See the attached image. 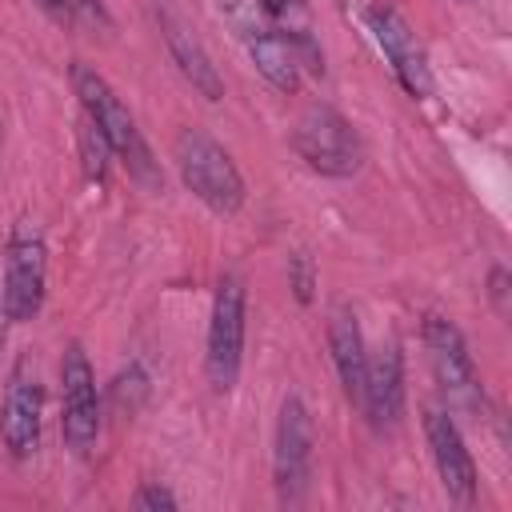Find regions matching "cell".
<instances>
[{"label": "cell", "instance_id": "cell-4", "mask_svg": "<svg viewBox=\"0 0 512 512\" xmlns=\"http://www.w3.org/2000/svg\"><path fill=\"white\" fill-rule=\"evenodd\" d=\"M244 280L240 276H220L216 296H212V316H208V348H204V372L216 392H232L240 380L244 364Z\"/></svg>", "mask_w": 512, "mask_h": 512}, {"label": "cell", "instance_id": "cell-10", "mask_svg": "<svg viewBox=\"0 0 512 512\" xmlns=\"http://www.w3.org/2000/svg\"><path fill=\"white\" fill-rule=\"evenodd\" d=\"M44 428V384L28 360H20L8 376L4 404H0V440L12 460H32L40 448Z\"/></svg>", "mask_w": 512, "mask_h": 512}, {"label": "cell", "instance_id": "cell-19", "mask_svg": "<svg viewBox=\"0 0 512 512\" xmlns=\"http://www.w3.org/2000/svg\"><path fill=\"white\" fill-rule=\"evenodd\" d=\"M292 272H296V276H292L296 296L308 304V300H312V272H308V260H304V256H296V260H292Z\"/></svg>", "mask_w": 512, "mask_h": 512}, {"label": "cell", "instance_id": "cell-14", "mask_svg": "<svg viewBox=\"0 0 512 512\" xmlns=\"http://www.w3.org/2000/svg\"><path fill=\"white\" fill-rule=\"evenodd\" d=\"M156 24H160V36H164V44H168L176 68L184 72V80H188L204 100H220V96H224V80H220L212 56H208L204 44L184 28V20H180L172 8H164L160 0H156Z\"/></svg>", "mask_w": 512, "mask_h": 512}, {"label": "cell", "instance_id": "cell-7", "mask_svg": "<svg viewBox=\"0 0 512 512\" xmlns=\"http://www.w3.org/2000/svg\"><path fill=\"white\" fill-rule=\"evenodd\" d=\"M60 436L64 444L84 456L92 452L100 436V396H96V372L88 364V352L72 340L60 356Z\"/></svg>", "mask_w": 512, "mask_h": 512}, {"label": "cell", "instance_id": "cell-12", "mask_svg": "<svg viewBox=\"0 0 512 512\" xmlns=\"http://www.w3.org/2000/svg\"><path fill=\"white\" fill-rule=\"evenodd\" d=\"M424 440H428V452H432L444 492L452 500L468 504L476 496V464H472V452H468L456 420L444 408H424Z\"/></svg>", "mask_w": 512, "mask_h": 512}, {"label": "cell", "instance_id": "cell-5", "mask_svg": "<svg viewBox=\"0 0 512 512\" xmlns=\"http://www.w3.org/2000/svg\"><path fill=\"white\" fill-rule=\"evenodd\" d=\"M424 352H428L432 380H436L440 396L448 400V408H456V412H480L484 388H480L472 352L464 344V332L448 316H428L424 320Z\"/></svg>", "mask_w": 512, "mask_h": 512}, {"label": "cell", "instance_id": "cell-15", "mask_svg": "<svg viewBox=\"0 0 512 512\" xmlns=\"http://www.w3.org/2000/svg\"><path fill=\"white\" fill-rule=\"evenodd\" d=\"M328 348H332V364H336V376H340L344 396H348L352 404H360L364 368H368V348H364L356 312H348V308H336V312H332V320H328Z\"/></svg>", "mask_w": 512, "mask_h": 512}, {"label": "cell", "instance_id": "cell-1", "mask_svg": "<svg viewBox=\"0 0 512 512\" xmlns=\"http://www.w3.org/2000/svg\"><path fill=\"white\" fill-rule=\"evenodd\" d=\"M72 88H76V96H80L84 116L96 124V132L104 136V144L112 148V156L128 168V176H132L136 184H144L148 192H160V188H164V172H160V164H156V156H152V148H148V140H144L136 116H132L128 104L116 96V88H112L96 68H88L84 60L72 64Z\"/></svg>", "mask_w": 512, "mask_h": 512}, {"label": "cell", "instance_id": "cell-11", "mask_svg": "<svg viewBox=\"0 0 512 512\" xmlns=\"http://www.w3.org/2000/svg\"><path fill=\"white\" fill-rule=\"evenodd\" d=\"M228 16H232L236 36H240L248 60L256 64V72H260L272 88L296 92L300 80H304V68H300V56H296L292 40H288L280 28H272V24H256V12H240L236 4H228Z\"/></svg>", "mask_w": 512, "mask_h": 512}, {"label": "cell", "instance_id": "cell-6", "mask_svg": "<svg viewBox=\"0 0 512 512\" xmlns=\"http://www.w3.org/2000/svg\"><path fill=\"white\" fill-rule=\"evenodd\" d=\"M364 24H368L376 48L384 52V60L392 64V76L400 80V88L412 100H424L432 92V64H428V52H424L420 36L412 32V24L388 0H372L364 8Z\"/></svg>", "mask_w": 512, "mask_h": 512}, {"label": "cell", "instance_id": "cell-16", "mask_svg": "<svg viewBox=\"0 0 512 512\" xmlns=\"http://www.w3.org/2000/svg\"><path fill=\"white\" fill-rule=\"evenodd\" d=\"M48 20H56L60 28H72L80 36H108L116 32L112 12L104 8V0H32Z\"/></svg>", "mask_w": 512, "mask_h": 512}, {"label": "cell", "instance_id": "cell-21", "mask_svg": "<svg viewBox=\"0 0 512 512\" xmlns=\"http://www.w3.org/2000/svg\"><path fill=\"white\" fill-rule=\"evenodd\" d=\"M4 320H8V316H4V308H0V352H4Z\"/></svg>", "mask_w": 512, "mask_h": 512}, {"label": "cell", "instance_id": "cell-9", "mask_svg": "<svg viewBox=\"0 0 512 512\" xmlns=\"http://www.w3.org/2000/svg\"><path fill=\"white\" fill-rule=\"evenodd\" d=\"M48 284V248L36 232H16L4 252V280H0V308L8 320L24 324L40 312Z\"/></svg>", "mask_w": 512, "mask_h": 512}, {"label": "cell", "instance_id": "cell-17", "mask_svg": "<svg viewBox=\"0 0 512 512\" xmlns=\"http://www.w3.org/2000/svg\"><path fill=\"white\" fill-rule=\"evenodd\" d=\"M80 152H84V172L92 176V180H104V168H108V156H112V148L104 144V136L96 132V124L84 116V124H80Z\"/></svg>", "mask_w": 512, "mask_h": 512}, {"label": "cell", "instance_id": "cell-2", "mask_svg": "<svg viewBox=\"0 0 512 512\" xmlns=\"http://www.w3.org/2000/svg\"><path fill=\"white\" fill-rule=\"evenodd\" d=\"M172 160L184 188L204 208H212L216 216H232L244 208V176L236 160L224 152V144L212 140L204 128H180L172 140Z\"/></svg>", "mask_w": 512, "mask_h": 512}, {"label": "cell", "instance_id": "cell-8", "mask_svg": "<svg viewBox=\"0 0 512 512\" xmlns=\"http://www.w3.org/2000/svg\"><path fill=\"white\" fill-rule=\"evenodd\" d=\"M312 416L308 404L288 392L280 400V416H276V432H272V484L280 492V500H300L308 488V472H312Z\"/></svg>", "mask_w": 512, "mask_h": 512}, {"label": "cell", "instance_id": "cell-18", "mask_svg": "<svg viewBox=\"0 0 512 512\" xmlns=\"http://www.w3.org/2000/svg\"><path fill=\"white\" fill-rule=\"evenodd\" d=\"M176 504H180V500H176L164 484H140V488H136V496H132V508H140V512H160V508H168V512H172Z\"/></svg>", "mask_w": 512, "mask_h": 512}, {"label": "cell", "instance_id": "cell-20", "mask_svg": "<svg viewBox=\"0 0 512 512\" xmlns=\"http://www.w3.org/2000/svg\"><path fill=\"white\" fill-rule=\"evenodd\" d=\"M488 284H492L488 292H492L496 308H500V312H508V304H504V296H508V272H504V268H492V280H488Z\"/></svg>", "mask_w": 512, "mask_h": 512}, {"label": "cell", "instance_id": "cell-3", "mask_svg": "<svg viewBox=\"0 0 512 512\" xmlns=\"http://www.w3.org/2000/svg\"><path fill=\"white\" fill-rule=\"evenodd\" d=\"M292 148L296 156L320 172V176H332V180H344V176H356L360 164H364V144L356 136V128L328 104H308L296 124H292Z\"/></svg>", "mask_w": 512, "mask_h": 512}, {"label": "cell", "instance_id": "cell-13", "mask_svg": "<svg viewBox=\"0 0 512 512\" xmlns=\"http://www.w3.org/2000/svg\"><path fill=\"white\" fill-rule=\"evenodd\" d=\"M360 408L376 428H392L404 416V356L396 344L368 356Z\"/></svg>", "mask_w": 512, "mask_h": 512}]
</instances>
